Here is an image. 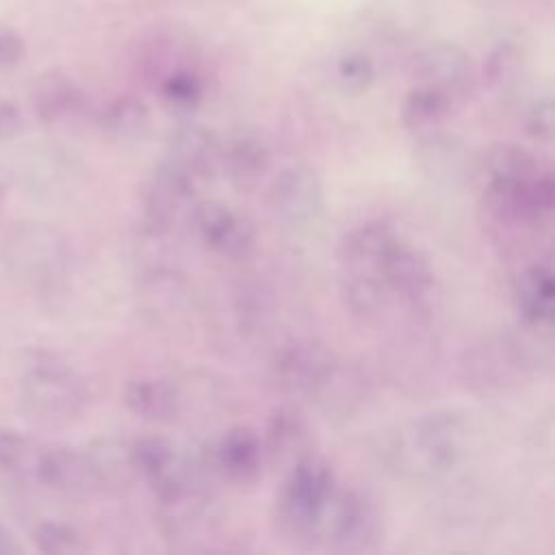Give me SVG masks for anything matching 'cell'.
<instances>
[{
    "label": "cell",
    "mask_w": 555,
    "mask_h": 555,
    "mask_svg": "<svg viewBox=\"0 0 555 555\" xmlns=\"http://www.w3.org/2000/svg\"><path fill=\"white\" fill-rule=\"evenodd\" d=\"M197 182L169 163H160L141 189V228L171 234L176 225L191 223L199 206Z\"/></svg>",
    "instance_id": "8992f818"
},
{
    "label": "cell",
    "mask_w": 555,
    "mask_h": 555,
    "mask_svg": "<svg viewBox=\"0 0 555 555\" xmlns=\"http://www.w3.org/2000/svg\"><path fill=\"white\" fill-rule=\"evenodd\" d=\"M24 130V115L15 102L0 100V141L15 139Z\"/></svg>",
    "instance_id": "74e56055"
},
{
    "label": "cell",
    "mask_w": 555,
    "mask_h": 555,
    "mask_svg": "<svg viewBox=\"0 0 555 555\" xmlns=\"http://www.w3.org/2000/svg\"><path fill=\"white\" fill-rule=\"evenodd\" d=\"M30 540L39 553L48 555H80L87 551L85 535L78 527L65 520H41L33 527Z\"/></svg>",
    "instance_id": "4dcf8cb0"
},
{
    "label": "cell",
    "mask_w": 555,
    "mask_h": 555,
    "mask_svg": "<svg viewBox=\"0 0 555 555\" xmlns=\"http://www.w3.org/2000/svg\"><path fill=\"white\" fill-rule=\"evenodd\" d=\"M219 145L221 141L206 126L182 124L167 139L165 163L199 184L219 169Z\"/></svg>",
    "instance_id": "9a60e30c"
},
{
    "label": "cell",
    "mask_w": 555,
    "mask_h": 555,
    "mask_svg": "<svg viewBox=\"0 0 555 555\" xmlns=\"http://www.w3.org/2000/svg\"><path fill=\"white\" fill-rule=\"evenodd\" d=\"M260 442L264 460L286 470L297 462L314 455V436L310 423L297 405H280L273 410Z\"/></svg>",
    "instance_id": "5bb4252c"
},
{
    "label": "cell",
    "mask_w": 555,
    "mask_h": 555,
    "mask_svg": "<svg viewBox=\"0 0 555 555\" xmlns=\"http://www.w3.org/2000/svg\"><path fill=\"white\" fill-rule=\"evenodd\" d=\"M262 464V442L249 427L228 429L212 449V466L225 481L234 486L254 483L260 477Z\"/></svg>",
    "instance_id": "2e32d148"
},
{
    "label": "cell",
    "mask_w": 555,
    "mask_h": 555,
    "mask_svg": "<svg viewBox=\"0 0 555 555\" xmlns=\"http://www.w3.org/2000/svg\"><path fill=\"white\" fill-rule=\"evenodd\" d=\"M466 444L464 421L449 410L412 421L395 444L397 464L416 477H438L451 470Z\"/></svg>",
    "instance_id": "277c9868"
},
{
    "label": "cell",
    "mask_w": 555,
    "mask_h": 555,
    "mask_svg": "<svg viewBox=\"0 0 555 555\" xmlns=\"http://www.w3.org/2000/svg\"><path fill=\"white\" fill-rule=\"evenodd\" d=\"M334 78L347 93H362L375 78L373 61L362 52H345L334 65Z\"/></svg>",
    "instance_id": "836d02e7"
},
{
    "label": "cell",
    "mask_w": 555,
    "mask_h": 555,
    "mask_svg": "<svg viewBox=\"0 0 555 555\" xmlns=\"http://www.w3.org/2000/svg\"><path fill=\"white\" fill-rule=\"evenodd\" d=\"M338 293L349 314L362 321L377 319L390 299L379 271L364 267H340Z\"/></svg>",
    "instance_id": "603a6c76"
},
{
    "label": "cell",
    "mask_w": 555,
    "mask_h": 555,
    "mask_svg": "<svg viewBox=\"0 0 555 555\" xmlns=\"http://www.w3.org/2000/svg\"><path fill=\"white\" fill-rule=\"evenodd\" d=\"M24 39L9 26H0V74L20 65L24 59Z\"/></svg>",
    "instance_id": "8d00e7d4"
},
{
    "label": "cell",
    "mask_w": 555,
    "mask_h": 555,
    "mask_svg": "<svg viewBox=\"0 0 555 555\" xmlns=\"http://www.w3.org/2000/svg\"><path fill=\"white\" fill-rule=\"evenodd\" d=\"M334 351L317 338H293L284 343L271 360V379L288 397H308L317 392L332 366Z\"/></svg>",
    "instance_id": "ba28073f"
},
{
    "label": "cell",
    "mask_w": 555,
    "mask_h": 555,
    "mask_svg": "<svg viewBox=\"0 0 555 555\" xmlns=\"http://www.w3.org/2000/svg\"><path fill=\"white\" fill-rule=\"evenodd\" d=\"M399 238L395 228L384 219H369L343 234L338 245L340 267H364L379 271V262Z\"/></svg>",
    "instance_id": "7402d4cb"
},
{
    "label": "cell",
    "mask_w": 555,
    "mask_h": 555,
    "mask_svg": "<svg viewBox=\"0 0 555 555\" xmlns=\"http://www.w3.org/2000/svg\"><path fill=\"white\" fill-rule=\"evenodd\" d=\"M98 124L111 139L134 141L150 128V108L137 95H117L102 108Z\"/></svg>",
    "instance_id": "f546056e"
},
{
    "label": "cell",
    "mask_w": 555,
    "mask_h": 555,
    "mask_svg": "<svg viewBox=\"0 0 555 555\" xmlns=\"http://www.w3.org/2000/svg\"><path fill=\"white\" fill-rule=\"evenodd\" d=\"M336 494L332 466L310 455L286 470V479L275 496L273 520L282 538L295 544L321 538L327 507Z\"/></svg>",
    "instance_id": "7a4b0ae2"
},
{
    "label": "cell",
    "mask_w": 555,
    "mask_h": 555,
    "mask_svg": "<svg viewBox=\"0 0 555 555\" xmlns=\"http://www.w3.org/2000/svg\"><path fill=\"white\" fill-rule=\"evenodd\" d=\"M451 102L453 98L447 93L427 85H416L401 104V124L416 137L438 132L451 115Z\"/></svg>",
    "instance_id": "83f0119b"
},
{
    "label": "cell",
    "mask_w": 555,
    "mask_h": 555,
    "mask_svg": "<svg viewBox=\"0 0 555 555\" xmlns=\"http://www.w3.org/2000/svg\"><path fill=\"white\" fill-rule=\"evenodd\" d=\"M269 295L260 286H241L234 295V314L238 325L247 332H254L267 323L271 317Z\"/></svg>",
    "instance_id": "e575fe53"
},
{
    "label": "cell",
    "mask_w": 555,
    "mask_h": 555,
    "mask_svg": "<svg viewBox=\"0 0 555 555\" xmlns=\"http://www.w3.org/2000/svg\"><path fill=\"white\" fill-rule=\"evenodd\" d=\"M202 80L186 69L171 72L160 85L163 100L176 111H193L202 102Z\"/></svg>",
    "instance_id": "d6a6232c"
},
{
    "label": "cell",
    "mask_w": 555,
    "mask_h": 555,
    "mask_svg": "<svg viewBox=\"0 0 555 555\" xmlns=\"http://www.w3.org/2000/svg\"><path fill=\"white\" fill-rule=\"evenodd\" d=\"M22 553V544L17 542L15 533L0 520V555H15Z\"/></svg>",
    "instance_id": "f35d334b"
},
{
    "label": "cell",
    "mask_w": 555,
    "mask_h": 555,
    "mask_svg": "<svg viewBox=\"0 0 555 555\" xmlns=\"http://www.w3.org/2000/svg\"><path fill=\"white\" fill-rule=\"evenodd\" d=\"M121 401L130 414L147 423H171L180 412V397L163 377H134L124 386Z\"/></svg>",
    "instance_id": "44dd1931"
},
{
    "label": "cell",
    "mask_w": 555,
    "mask_h": 555,
    "mask_svg": "<svg viewBox=\"0 0 555 555\" xmlns=\"http://www.w3.org/2000/svg\"><path fill=\"white\" fill-rule=\"evenodd\" d=\"M43 444L20 429L0 427V473L11 479L35 481Z\"/></svg>",
    "instance_id": "f1b7e54d"
},
{
    "label": "cell",
    "mask_w": 555,
    "mask_h": 555,
    "mask_svg": "<svg viewBox=\"0 0 555 555\" xmlns=\"http://www.w3.org/2000/svg\"><path fill=\"white\" fill-rule=\"evenodd\" d=\"M416 85L434 87L449 98L464 93L473 82L470 56L451 43H436L416 56Z\"/></svg>",
    "instance_id": "e0dca14e"
},
{
    "label": "cell",
    "mask_w": 555,
    "mask_h": 555,
    "mask_svg": "<svg viewBox=\"0 0 555 555\" xmlns=\"http://www.w3.org/2000/svg\"><path fill=\"white\" fill-rule=\"evenodd\" d=\"M321 535L338 553L375 551L384 538V514L377 499L362 488L336 492L327 507Z\"/></svg>",
    "instance_id": "5b68a950"
},
{
    "label": "cell",
    "mask_w": 555,
    "mask_h": 555,
    "mask_svg": "<svg viewBox=\"0 0 555 555\" xmlns=\"http://www.w3.org/2000/svg\"><path fill=\"white\" fill-rule=\"evenodd\" d=\"M379 275L390 297L412 312H429L438 299V280L429 260L410 243L397 238L379 262Z\"/></svg>",
    "instance_id": "52a82bcc"
},
{
    "label": "cell",
    "mask_w": 555,
    "mask_h": 555,
    "mask_svg": "<svg viewBox=\"0 0 555 555\" xmlns=\"http://www.w3.org/2000/svg\"><path fill=\"white\" fill-rule=\"evenodd\" d=\"M462 366L470 386L499 388L505 382H514L527 362L520 345L503 338L499 343H486L483 347L473 349Z\"/></svg>",
    "instance_id": "ac0fdd59"
},
{
    "label": "cell",
    "mask_w": 555,
    "mask_h": 555,
    "mask_svg": "<svg viewBox=\"0 0 555 555\" xmlns=\"http://www.w3.org/2000/svg\"><path fill=\"white\" fill-rule=\"evenodd\" d=\"M139 291L152 312H173L189 299L186 278L165 260L145 264L139 278Z\"/></svg>",
    "instance_id": "484cf974"
},
{
    "label": "cell",
    "mask_w": 555,
    "mask_h": 555,
    "mask_svg": "<svg viewBox=\"0 0 555 555\" xmlns=\"http://www.w3.org/2000/svg\"><path fill=\"white\" fill-rule=\"evenodd\" d=\"M30 102L39 121L61 124L82 111L85 95L69 76L59 69H50L33 82Z\"/></svg>",
    "instance_id": "ffe728a7"
},
{
    "label": "cell",
    "mask_w": 555,
    "mask_h": 555,
    "mask_svg": "<svg viewBox=\"0 0 555 555\" xmlns=\"http://www.w3.org/2000/svg\"><path fill=\"white\" fill-rule=\"evenodd\" d=\"M514 304L520 317L531 325H546L553 319L555 282L551 264L533 262L514 280Z\"/></svg>",
    "instance_id": "d4e9b609"
},
{
    "label": "cell",
    "mask_w": 555,
    "mask_h": 555,
    "mask_svg": "<svg viewBox=\"0 0 555 555\" xmlns=\"http://www.w3.org/2000/svg\"><path fill=\"white\" fill-rule=\"evenodd\" d=\"M323 182L308 165L284 167L269 184L267 206L286 225H306L323 210Z\"/></svg>",
    "instance_id": "9c48e42d"
},
{
    "label": "cell",
    "mask_w": 555,
    "mask_h": 555,
    "mask_svg": "<svg viewBox=\"0 0 555 555\" xmlns=\"http://www.w3.org/2000/svg\"><path fill=\"white\" fill-rule=\"evenodd\" d=\"M35 483L72 499H82L100 490L85 449L59 442L43 444Z\"/></svg>",
    "instance_id": "7c38bea8"
},
{
    "label": "cell",
    "mask_w": 555,
    "mask_h": 555,
    "mask_svg": "<svg viewBox=\"0 0 555 555\" xmlns=\"http://www.w3.org/2000/svg\"><path fill=\"white\" fill-rule=\"evenodd\" d=\"M312 399L327 416H349L364 399V377L356 366L336 360Z\"/></svg>",
    "instance_id": "4316f807"
},
{
    "label": "cell",
    "mask_w": 555,
    "mask_h": 555,
    "mask_svg": "<svg viewBox=\"0 0 555 555\" xmlns=\"http://www.w3.org/2000/svg\"><path fill=\"white\" fill-rule=\"evenodd\" d=\"M542 171L533 154L514 143L490 145L479 160L481 189H501L520 184Z\"/></svg>",
    "instance_id": "cb8c5ba5"
},
{
    "label": "cell",
    "mask_w": 555,
    "mask_h": 555,
    "mask_svg": "<svg viewBox=\"0 0 555 555\" xmlns=\"http://www.w3.org/2000/svg\"><path fill=\"white\" fill-rule=\"evenodd\" d=\"M22 408L48 425L80 418L89 405L85 377L56 358H41L26 366L20 379Z\"/></svg>",
    "instance_id": "3957f363"
},
{
    "label": "cell",
    "mask_w": 555,
    "mask_h": 555,
    "mask_svg": "<svg viewBox=\"0 0 555 555\" xmlns=\"http://www.w3.org/2000/svg\"><path fill=\"white\" fill-rule=\"evenodd\" d=\"M69 243L50 223L22 219L0 236V264L7 278L26 291H50L69 271Z\"/></svg>",
    "instance_id": "6da1fadb"
},
{
    "label": "cell",
    "mask_w": 555,
    "mask_h": 555,
    "mask_svg": "<svg viewBox=\"0 0 555 555\" xmlns=\"http://www.w3.org/2000/svg\"><path fill=\"white\" fill-rule=\"evenodd\" d=\"M525 132L542 143L553 139V100L540 98L525 113Z\"/></svg>",
    "instance_id": "d590c367"
},
{
    "label": "cell",
    "mask_w": 555,
    "mask_h": 555,
    "mask_svg": "<svg viewBox=\"0 0 555 555\" xmlns=\"http://www.w3.org/2000/svg\"><path fill=\"white\" fill-rule=\"evenodd\" d=\"M158 527L165 540L176 546H191L215 533L217 514L204 486L186 488L182 492L156 499Z\"/></svg>",
    "instance_id": "8fae6325"
},
{
    "label": "cell",
    "mask_w": 555,
    "mask_h": 555,
    "mask_svg": "<svg viewBox=\"0 0 555 555\" xmlns=\"http://www.w3.org/2000/svg\"><path fill=\"white\" fill-rule=\"evenodd\" d=\"M191 225L199 241L225 260H243L256 247L254 223L223 202H199Z\"/></svg>",
    "instance_id": "30bf717a"
},
{
    "label": "cell",
    "mask_w": 555,
    "mask_h": 555,
    "mask_svg": "<svg viewBox=\"0 0 555 555\" xmlns=\"http://www.w3.org/2000/svg\"><path fill=\"white\" fill-rule=\"evenodd\" d=\"M100 490L121 492L139 477L132 460V440L121 436H100L85 449Z\"/></svg>",
    "instance_id": "d6986e66"
},
{
    "label": "cell",
    "mask_w": 555,
    "mask_h": 555,
    "mask_svg": "<svg viewBox=\"0 0 555 555\" xmlns=\"http://www.w3.org/2000/svg\"><path fill=\"white\" fill-rule=\"evenodd\" d=\"M7 173L0 171V212H2V206H4V197H7Z\"/></svg>",
    "instance_id": "ab89813d"
},
{
    "label": "cell",
    "mask_w": 555,
    "mask_h": 555,
    "mask_svg": "<svg viewBox=\"0 0 555 555\" xmlns=\"http://www.w3.org/2000/svg\"><path fill=\"white\" fill-rule=\"evenodd\" d=\"M273 150L269 141L251 128H238L219 145V169L232 186L254 189L271 169Z\"/></svg>",
    "instance_id": "4fadbf2b"
},
{
    "label": "cell",
    "mask_w": 555,
    "mask_h": 555,
    "mask_svg": "<svg viewBox=\"0 0 555 555\" xmlns=\"http://www.w3.org/2000/svg\"><path fill=\"white\" fill-rule=\"evenodd\" d=\"M522 67V50L512 41H501L483 59V78L492 89L505 91L518 82Z\"/></svg>",
    "instance_id": "1f68e13d"
}]
</instances>
